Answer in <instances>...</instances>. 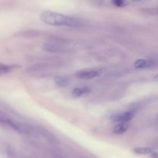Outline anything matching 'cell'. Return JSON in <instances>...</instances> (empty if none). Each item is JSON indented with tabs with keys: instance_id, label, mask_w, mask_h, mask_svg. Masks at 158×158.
<instances>
[{
	"instance_id": "8992f818",
	"label": "cell",
	"mask_w": 158,
	"mask_h": 158,
	"mask_svg": "<svg viewBox=\"0 0 158 158\" xmlns=\"http://www.w3.org/2000/svg\"><path fill=\"white\" fill-rule=\"evenodd\" d=\"M156 64V62L153 60L148 59H138L134 62V67L136 69H144V68H150Z\"/></svg>"
},
{
	"instance_id": "ba28073f",
	"label": "cell",
	"mask_w": 158,
	"mask_h": 158,
	"mask_svg": "<svg viewBox=\"0 0 158 158\" xmlns=\"http://www.w3.org/2000/svg\"><path fill=\"white\" fill-rule=\"evenodd\" d=\"M19 68L17 64H0V76L4 74H9L12 72L16 68Z\"/></svg>"
},
{
	"instance_id": "2e32d148",
	"label": "cell",
	"mask_w": 158,
	"mask_h": 158,
	"mask_svg": "<svg viewBox=\"0 0 158 158\" xmlns=\"http://www.w3.org/2000/svg\"><path fill=\"white\" fill-rule=\"evenodd\" d=\"M131 1L133 2H142L143 0H131Z\"/></svg>"
},
{
	"instance_id": "9c48e42d",
	"label": "cell",
	"mask_w": 158,
	"mask_h": 158,
	"mask_svg": "<svg viewBox=\"0 0 158 158\" xmlns=\"http://www.w3.org/2000/svg\"><path fill=\"white\" fill-rule=\"evenodd\" d=\"M54 81L55 84L59 87H65V86H68L70 83L69 78L64 75L54 76Z\"/></svg>"
},
{
	"instance_id": "3957f363",
	"label": "cell",
	"mask_w": 158,
	"mask_h": 158,
	"mask_svg": "<svg viewBox=\"0 0 158 158\" xmlns=\"http://www.w3.org/2000/svg\"><path fill=\"white\" fill-rule=\"evenodd\" d=\"M136 109L133 108L132 109L125 111L120 113H115L111 116V120L114 123H129L132 120L136 114Z\"/></svg>"
},
{
	"instance_id": "30bf717a",
	"label": "cell",
	"mask_w": 158,
	"mask_h": 158,
	"mask_svg": "<svg viewBox=\"0 0 158 158\" xmlns=\"http://www.w3.org/2000/svg\"><path fill=\"white\" fill-rule=\"evenodd\" d=\"M129 128V123H120L113 128V133L115 134H123Z\"/></svg>"
},
{
	"instance_id": "277c9868",
	"label": "cell",
	"mask_w": 158,
	"mask_h": 158,
	"mask_svg": "<svg viewBox=\"0 0 158 158\" xmlns=\"http://www.w3.org/2000/svg\"><path fill=\"white\" fill-rule=\"evenodd\" d=\"M101 72L98 70L95 69H83L77 71L75 73V76L77 78L81 80H90L95 77H98Z\"/></svg>"
},
{
	"instance_id": "7c38bea8",
	"label": "cell",
	"mask_w": 158,
	"mask_h": 158,
	"mask_svg": "<svg viewBox=\"0 0 158 158\" xmlns=\"http://www.w3.org/2000/svg\"><path fill=\"white\" fill-rule=\"evenodd\" d=\"M112 5L118 8H124L130 5L128 0H111Z\"/></svg>"
},
{
	"instance_id": "5bb4252c",
	"label": "cell",
	"mask_w": 158,
	"mask_h": 158,
	"mask_svg": "<svg viewBox=\"0 0 158 158\" xmlns=\"http://www.w3.org/2000/svg\"><path fill=\"white\" fill-rule=\"evenodd\" d=\"M150 157L151 158H158V152H152L150 153Z\"/></svg>"
},
{
	"instance_id": "6da1fadb",
	"label": "cell",
	"mask_w": 158,
	"mask_h": 158,
	"mask_svg": "<svg viewBox=\"0 0 158 158\" xmlns=\"http://www.w3.org/2000/svg\"><path fill=\"white\" fill-rule=\"evenodd\" d=\"M40 19L48 25L55 27H77L83 25L81 19L53 11L43 12L40 15Z\"/></svg>"
},
{
	"instance_id": "7a4b0ae2",
	"label": "cell",
	"mask_w": 158,
	"mask_h": 158,
	"mask_svg": "<svg viewBox=\"0 0 158 158\" xmlns=\"http://www.w3.org/2000/svg\"><path fill=\"white\" fill-rule=\"evenodd\" d=\"M0 123L13 129V130L21 134H30L33 132V129L30 126L15 120L13 118L9 117V115L1 112H0Z\"/></svg>"
},
{
	"instance_id": "5b68a950",
	"label": "cell",
	"mask_w": 158,
	"mask_h": 158,
	"mask_svg": "<svg viewBox=\"0 0 158 158\" xmlns=\"http://www.w3.org/2000/svg\"><path fill=\"white\" fill-rule=\"evenodd\" d=\"M43 49L48 52L59 53L64 51L66 50V47L63 44L58 43V42L48 41L44 44Z\"/></svg>"
},
{
	"instance_id": "52a82bcc",
	"label": "cell",
	"mask_w": 158,
	"mask_h": 158,
	"mask_svg": "<svg viewBox=\"0 0 158 158\" xmlns=\"http://www.w3.org/2000/svg\"><path fill=\"white\" fill-rule=\"evenodd\" d=\"M91 92H92V89H91V88L88 87V86L78 87L73 89L72 92H71V95H72V96L74 98H81V97H84L88 95Z\"/></svg>"
},
{
	"instance_id": "9a60e30c",
	"label": "cell",
	"mask_w": 158,
	"mask_h": 158,
	"mask_svg": "<svg viewBox=\"0 0 158 158\" xmlns=\"http://www.w3.org/2000/svg\"><path fill=\"white\" fill-rule=\"evenodd\" d=\"M153 81H157V82H158V74H156V75H155V76H153Z\"/></svg>"
},
{
	"instance_id": "4fadbf2b",
	"label": "cell",
	"mask_w": 158,
	"mask_h": 158,
	"mask_svg": "<svg viewBox=\"0 0 158 158\" xmlns=\"http://www.w3.org/2000/svg\"><path fill=\"white\" fill-rule=\"evenodd\" d=\"M143 13L147 16H156L158 15V8H147L143 10Z\"/></svg>"
},
{
	"instance_id": "e0dca14e",
	"label": "cell",
	"mask_w": 158,
	"mask_h": 158,
	"mask_svg": "<svg viewBox=\"0 0 158 158\" xmlns=\"http://www.w3.org/2000/svg\"><path fill=\"white\" fill-rule=\"evenodd\" d=\"M156 121L158 122V115H157V116H156Z\"/></svg>"
},
{
	"instance_id": "8fae6325",
	"label": "cell",
	"mask_w": 158,
	"mask_h": 158,
	"mask_svg": "<svg viewBox=\"0 0 158 158\" xmlns=\"http://www.w3.org/2000/svg\"><path fill=\"white\" fill-rule=\"evenodd\" d=\"M133 152L139 155L150 154L153 152V149L147 147H138L133 149Z\"/></svg>"
}]
</instances>
